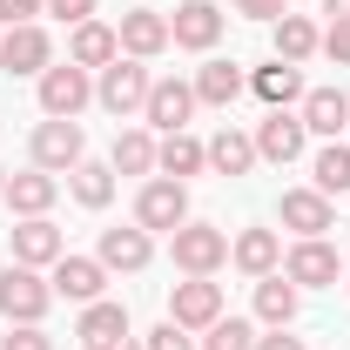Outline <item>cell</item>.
I'll list each match as a JSON object with an SVG mask.
<instances>
[{
    "instance_id": "obj_1",
    "label": "cell",
    "mask_w": 350,
    "mask_h": 350,
    "mask_svg": "<svg viewBox=\"0 0 350 350\" xmlns=\"http://www.w3.org/2000/svg\"><path fill=\"white\" fill-rule=\"evenodd\" d=\"M148 88H155V75H148V68H142L135 54H129V61L115 54V61L101 68V81H94V101H101L108 115H142V101H148Z\"/></svg>"
},
{
    "instance_id": "obj_2",
    "label": "cell",
    "mask_w": 350,
    "mask_h": 350,
    "mask_svg": "<svg viewBox=\"0 0 350 350\" xmlns=\"http://www.w3.org/2000/svg\"><path fill=\"white\" fill-rule=\"evenodd\" d=\"M47 304H54V283H47L41 269L14 262V269L0 276V317H7V323H41Z\"/></svg>"
},
{
    "instance_id": "obj_3",
    "label": "cell",
    "mask_w": 350,
    "mask_h": 350,
    "mask_svg": "<svg viewBox=\"0 0 350 350\" xmlns=\"http://www.w3.org/2000/svg\"><path fill=\"white\" fill-rule=\"evenodd\" d=\"M88 101H94L88 68H75V61H54V68L41 75V115H54V122H75Z\"/></svg>"
},
{
    "instance_id": "obj_4",
    "label": "cell",
    "mask_w": 350,
    "mask_h": 350,
    "mask_svg": "<svg viewBox=\"0 0 350 350\" xmlns=\"http://www.w3.org/2000/svg\"><path fill=\"white\" fill-rule=\"evenodd\" d=\"M169 243H175V269H189V276H216L229 262V236L209 229V222H182Z\"/></svg>"
},
{
    "instance_id": "obj_5",
    "label": "cell",
    "mask_w": 350,
    "mask_h": 350,
    "mask_svg": "<svg viewBox=\"0 0 350 350\" xmlns=\"http://www.w3.org/2000/svg\"><path fill=\"white\" fill-rule=\"evenodd\" d=\"M283 276H290L297 290H323V283H337V276H344V256H337L323 236H304V243L283 256Z\"/></svg>"
},
{
    "instance_id": "obj_6",
    "label": "cell",
    "mask_w": 350,
    "mask_h": 350,
    "mask_svg": "<svg viewBox=\"0 0 350 350\" xmlns=\"http://www.w3.org/2000/svg\"><path fill=\"white\" fill-rule=\"evenodd\" d=\"M88 155V142H81V122H54L47 115L41 129H34V169H47V175H68L75 162Z\"/></svg>"
},
{
    "instance_id": "obj_7",
    "label": "cell",
    "mask_w": 350,
    "mask_h": 350,
    "mask_svg": "<svg viewBox=\"0 0 350 350\" xmlns=\"http://www.w3.org/2000/svg\"><path fill=\"white\" fill-rule=\"evenodd\" d=\"M135 222H142V229H182V222H189V189H182V182H169V175H162V182H148V189H142V196H135Z\"/></svg>"
},
{
    "instance_id": "obj_8",
    "label": "cell",
    "mask_w": 350,
    "mask_h": 350,
    "mask_svg": "<svg viewBox=\"0 0 350 350\" xmlns=\"http://www.w3.org/2000/svg\"><path fill=\"white\" fill-rule=\"evenodd\" d=\"M222 317V283H209V276H189V283H175L169 297V323H182V330H209Z\"/></svg>"
},
{
    "instance_id": "obj_9",
    "label": "cell",
    "mask_w": 350,
    "mask_h": 350,
    "mask_svg": "<svg viewBox=\"0 0 350 350\" xmlns=\"http://www.w3.org/2000/svg\"><path fill=\"white\" fill-rule=\"evenodd\" d=\"M0 68H7V75H47V68H54V41H47L34 21H27V27H7V34H0Z\"/></svg>"
},
{
    "instance_id": "obj_10",
    "label": "cell",
    "mask_w": 350,
    "mask_h": 350,
    "mask_svg": "<svg viewBox=\"0 0 350 350\" xmlns=\"http://www.w3.org/2000/svg\"><path fill=\"white\" fill-rule=\"evenodd\" d=\"M304 142H310L304 115L269 108V115H262V129H256V162H297V155H304Z\"/></svg>"
},
{
    "instance_id": "obj_11",
    "label": "cell",
    "mask_w": 350,
    "mask_h": 350,
    "mask_svg": "<svg viewBox=\"0 0 350 350\" xmlns=\"http://www.w3.org/2000/svg\"><path fill=\"white\" fill-rule=\"evenodd\" d=\"M189 115H196V81H155V88H148V101H142V122L162 129V135L189 129Z\"/></svg>"
},
{
    "instance_id": "obj_12",
    "label": "cell",
    "mask_w": 350,
    "mask_h": 350,
    "mask_svg": "<svg viewBox=\"0 0 350 350\" xmlns=\"http://www.w3.org/2000/svg\"><path fill=\"white\" fill-rule=\"evenodd\" d=\"M68 256V243H61V229L47 216H21L14 222V262H27V269H54V262Z\"/></svg>"
},
{
    "instance_id": "obj_13",
    "label": "cell",
    "mask_w": 350,
    "mask_h": 350,
    "mask_svg": "<svg viewBox=\"0 0 350 350\" xmlns=\"http://www.w3.org/2000/svg\"><path fill=\"white\" fill-rule=\"evenodd\" d=\"M47 283H54V297H68V304H101L108 269H101V256H61Z\"/></svg>"
},
{
    "instance_id": "obj_14",
    "label": "cell",
    "mask_w": 350,
    "mask_h": 350,
    "mask_svg": "<svg viewBox=\"0 0 350 350\" xmlns=\"http://www.w3.org/2000/svg\"><path fill=\"white\" fill-rule=\"evenodd\" d=\"M169 34H175V47L209 54V47L222 41V7H216V0H182V7H175V21H169Z\"/></svg>"
},
{
    "instance_id": "obj_15",
    "label": "cell",
    "mask_w": 350,
    "mask_h": 350,
    "mask_svg": "<svg viewBox=\"0 0 350 350\" xmlns=\"http://www.w3.org/2000/svg\"><path fill=\"white\" fill-rule=\"evenodd\" d=\"M115 41L129 47L135 61H155V54H162V47H169L175 34H169V14H155V7H135V14H122Z\"/></svg>"
},
{
    "instance_id": "obj_16",
    "label": "cell",
    "mask_w": 350,
    "mask_h": 350,
    "mask_svg": "<svg viewBox=\"0 0 350 350\" xmlns=\"http://www.w3.org/2000/svg\"><path fill=\"white\" fill-rule=\"evenodd\" d=\"M330 222H337V209H330L323 189H283V229H297V236H323Z\"/></svg>"
},
{
    "instance_id": "obj_17",
    "label": "cell",
    "mask_w": 350,
    "mask_h": 350,
    "mask_svg": "<svg viewBox=\"0 0 350 350\" xmlns=\"http://www.w3.org/2000/svg\"><path fill=\"white\" fill-rule=\"evenodd\" d=\"M229 262H236L243 276H276V262H283V236H276V229H243V236L229 243Z\"/></svg>"
},
{
    "instance_id": "obj_18",
    "label": "cell",
    "mask_w": 350,
    "mask_h": 350,
    "mask_svg": "<svg viewBox=\"0 0 350 350\" xmlns=\"http://www.w3.org/2000/svg\"><path fill=\"white\" fill-rule=\"evenodd\" d=\"M148 256H155V243H148V229L135 222V229H101V269H148Z\"/></svg>"
},
{
    "instance_id": "obj_19",
    "label": "cell",
    "mask_w": 350,
    "mask_h": 350,
    "mask_svg": "<svg viewBox=\"0 0 350 350\" xmlns=\"http://www.w3.org/2000/svg\"><path fill=\"white\" fill-rule=\"evenodd\" d=\"M155 169L169 175V182H182V175H202V169H209V148H202L189 129H175V135H162V142H155Z\"/></svg>"
},
{
    "instance_id": "obj_20",
    "label": "cell",
    "mask_w": 350,
    "mask_h": 350,
    "mask_svg": "<svg viewBox=\"0 0 350 350\" xmlns=\"http://www.w3.org/2000/svg\"><path fill=\"white\" fill-rule=\"evenodd\" d=\"M304 129L323 135V142H337V135L350 129V94H337V88H310V94H304Z\"/></svg>"
},
{
    "instance_id": "obj_21",
    "label": "cell",
    "mask_w": 350,
    "mask_h": 350,
    "mask_svg": "<svg viewBox=\"0 0 350 350\" xmlns=\"http://www.w3.org/2000/svg\"><path fill=\"white\" fill-rule=\"evenodd\" d=\"M54 196H61V182H54L47 169L7 175V202H14V216H47V209H54Z\"/></svg>"
},
{
    "instance_id": "obj_22",
    "label": "cell",
    "mask_w": 350,
    "mask_h": 350,
    "mask_svg": "<svg viewBox=\"0 0 350 350\" xmlns=\"http://www.w3.org/2000/svg\"><path fill=\"white\" fill-rule=\"evenodd\" d=\"M297 297H304V290H297L290 276H256V317L269 330H290V323H297Z\"/></svg>"
},
{
    "instance_id": "obj_23",
    "label": "cell",
    "mask_w": 350,
    "mask_h": 350,
    "mask_svg": "<svg viewBox=\"0 0 350 350\" xmlns=\"http://www.w3.org/2000/svg\"><path fill=\"white\" fill-rule=\"evenodd\" d=\"M202 148H209V169H216V175H250V169H256V135H243V129L209 135Z\"/></svg>"
},
{
    "instance_id": "obj_24",
    "label": "cell",
    "mask_w": 350,
    "mask_h": 350,
    "mask_svg": "<svg viewBox=\"0 0 350 350\" xmlns=\"http://www.w3.org/2000/svg\"><path fill=\"white\" fill-rule=\"evenodd\" d=\"M75 337H81V344H115V350H122V344H129V310L108 304V297H101V304H88Z\"/></svg>"
},
{
    "instance_id": "obj_25",
    "label": "cell",
    "mask_w": 350,
    "mask_h": 350,
    "mask_svg": "<svg viewBox=\"0 0 350 350\" xmlns=\"http://www.w3.org/2000/svg\"><path fill=\"white\" fill-rule=\"evenodd\" d=\"M250 88H256V101H269V108H290V101H304V94H310L304 75H297L290 61H269V68H256V75H250Z\"/></svg>"
},
{
    "instance_id": "obj_26",
    "label": "cell",
    "mask_w": 350,
    "mask_h": 350,
    "mask_svg": "<svg viewBox=\"0 0 350 350\" xmlns=\"http://www.w3.org/2000/svg\"><path fill=\"white\" fill-rule=\"evenodd\" d=\"M115 54H122V41H115V27H101V21H81L75 41H68V61H75V68H108Z\"/></svg>"
},
{
    "instance_id": "obj_27",
    "label": "cell",
    "mask_w": 350,
    "mask_h": 350,
    "mask_svg": "<svg viewBox=\"0 0 350 350\" xmlns=\"http://www.w3.org/2000/svg\"><path fill=\"white\" fill-rule=\"evenodd\" d=\"M243 88H250V75H243L236 61H209V68L196 75V101H209V108H229Z\"/></svg>"
},
{
    "instance_id": "obj_28",
    "label": "cell",
    "mask_w": 350,
    "mask_h": 350,
    "mask_svg": "<svg viewBox=\"0 0 350 350\" xmlns=\"http://www.w3.org/2000/svg\"><path fill=\"white\" fill-rule=\"evenodd\" d=\"M75 202H81V209H108V202H115V169H108V162H75Z\"/></svg>"
},
{
    "instance_id": "obj_29",
    "label": "cell",
    "mask_w": 350,
    "mask_h": 350,
    "mask_svg": "<svg viewBox=\"0 0 350 350\" xmlns=\"http://www.w3.org/2000/svg\"><path fill=\"white\" fill-rule=\"evenodd\" d=\"M108 169H115V175H148V169H155V135H148V129H122Z\"/></svg>"
},
{
    "instance_id": "obj_30",
    "label": "cell",
    "mask_w": 350,
    "mask_h": 350,
    "mask_svg": "<svg viewBox=\"0 0 350 350\" xmlns=\"http://www.w3.org/2000/svg\"><path fill=\"white\" fill-rule=\"evenodd\" d=\"M317 41H323V34L310 27L304 14H283V21H276V61H290V68H297V61L317 54Z\"/></svg>"
},
{
    "instance_id": "obj_31",
    "label": "cell",
    "mask_w": 350,
    "mask_h": 350,
    "mask_svg": "<svg viewBox=\"0 0 350 350\" xmlns=\"http://www.w3.org/2000/svg\"><path fill=\"white\" fill-rule=\"evenodd\" d=\"M310 175H317L323 196H344V189H350V142H323L317 162H310Z\"/></svg>"
},
{
    "instance_id": "obj_32",
    "label": "cell",
    "mask_w": 350,
    "mask_h": 350,
    "mask_svg": "<svg viewBox=\"0 0 350 350\" xmlns=\"http://www.w3.org/2000/svg\"><path fill=\"white\" fill-rule=\"evenodd\" d=\"M202 350H256V323H243V317H216L209 337H202Z\"/></svg>"
},
{
    "instance_id": "obj_33",
    "label": "cell",
    "mask_w": 350,
    "mask_h": 350,
    "mask_svg": "<svg viewBox=\"0 0 350 350\" xmlns=\"http://www.w3.org/2000/svg\"><path fill=\"white\" fill-rule=\"evenodd\" d=\"M0 350H54V344H47V330H41V323H7Z\"/></svg>"
},
{
    "instance_id": "obj_34",
    "label": "cell",
    "mask_w": 350,
    "mask_h": 350,
    "mask_svg": "<svg viewBox=\"0 0 350 350\" xmlns=\"http://www.w3.org/2000/svg\"><path fill=\"white\" fill-rule=\"evenodd\" d=\"M323 54H330V61H337V68H350V21H330V27H323Z\"/></svg>"
},
{
    "instance_id": "obj_35",
    "label": "cell",
    "mask_w": 350,
    "mask_h": 350,
    "mask_svg": "<svg viewBox=\"0 0 350 350\" xmlns=\"http://www.w3.org/2000/svg\"><path fill=\"white\" fill-rule=\"evenodd\" d=\"M148 350H196V337L182 323H162V330H148Z\"/></svg>"
},
{
    "instance_id": "obj_36",
    "label": "cell",
    "mask_w": 350,
    "mask_h": 350,
    "mask_svg": "<svg viewBox=\"0 0 350 350\" xmlns=\"http://www.w3.org/2000/svg\"><path fill=\"white\" fill-rule=\"evenodd\" d=\"M34 14H47V0H0V21L7 27H27Z\"/></svg>"
},
{
    "instance_id": "obj_37",
    "label": "cell",
    "mask_w": 350,
    "mask_h": 350,
    "mask_svg": "<svg viewBox=\"0 0 350 350\" xmlns=\"http://www.w3.org/2000/svg\"><path fill=\"white\" fill-rule=\"evenodd\" d=\"M236 14H250V21H283L290 0H236Z\"/></svg>"
},
{
    "instance_id": "obj_38",
    "label": "cell",
    "mask_w": 350,
    "mask_h": 350,
    "mask_svg": "<svg viewBox=\"0 0 350 350\" xmlns=\"http://www.w3.org/2000/svg\"><path fill=\"white\" fill-rule=\"evenodd\" d=\"M47 14H61L68 27H81L88 14H94V0H47Z\"/></svg>"
},
{
    "instance_id": "obj_39",
    "label": "cell",
    "mask_w": 350,
    "mask_h": 350,
    "mask_svg": "<svg viewBox=\"0 0 350 350\" xmlns=\"http://www.w3.org/2000/svg\"><path fill=\"white\" fill-rule=\"evenodd\" d=\"M256 350H304V337H290V330H269V337H256Z\"/></svg>"
},
{
    "instance_id": "obj_40",
    "label": "cell",
    "mask_w": 350,
    "mask_h": 350,
    "mask_svg": "<svg viewBox=\"0 0 350 350\" xmlns=\"http://www.w3.org/2000/svg\"><path fill=\"white\" fill-rule=\"evenodd\" d=\"M323 14L330 21H350V0H323Z\"/></svg>"
},
{
    "instance_id": "obj_41",
    "label": "cell",
    "mask_w": 350,
    "mask_h": 350,
    "mask_svg": "<svg viewBox=\"0 0 350 350\" xmlns=\"http://www.w3.org/2000/svg\"><path fill=\"white\" fill-rule=\"evenodd\" d=\"M81 350H115V344H81Z\"/></svg>"
},
{
    "instance_id": "obj_42",
    "label": "cell",
    "mask_w": 350,
    "mask_h": 350,
    "mask_svg": "<svg viewBox=\"0 0 350 350\" xmlns=\"http://www.w3.org/2000/svg\"><path fill=\"white\" fill-rule=\"evenodd\" d=\"M0 196H7V169H0Z\"/></svg>"
}]
</instances>
